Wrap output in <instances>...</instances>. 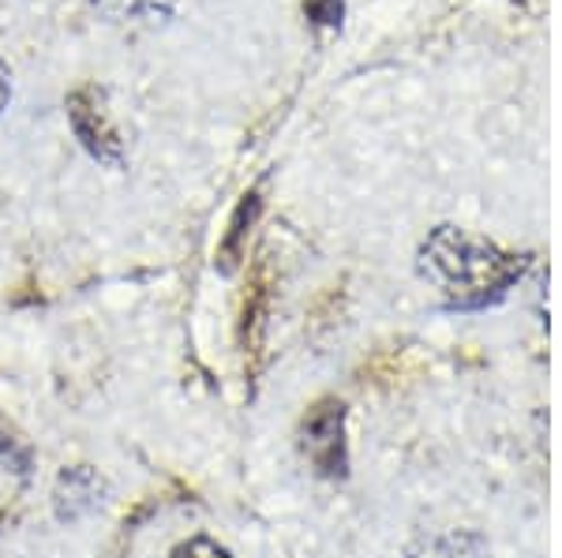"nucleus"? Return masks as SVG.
<instances>
[{"label": "nucleus", "mask_w": 562, "mask_h": 558, "mask_svg": "<svg viewBox=\"0 0 562 558\" xmlns=\"http://www.w3.org/2000/svg\"><path fill=\"white\" fill-rule=\"evenodd\" d=\"M529 259L495 248L492 240L469 237L461 229H435L420 248V270L461 308L498 300L525 274Z\"/></svg>", "instance_id": "f257e3e1"}, {"label": "nucleus", "mask_w": 562, "mask_h": 558, "mask_svg": "<svg viewBox=\"0 0 562 558\" xmlns=\"http://www.w3.org/2000/svg\"><path fill=\"white\" fill-rule=\"evenodd\" d=\"M68 121L76 128L79 143L87 147L90 158L102 166H124V139L113 124V113L105 105V90L94 83H83L68 94Z\"/></svg>", "instance_id": "f03ea898"}, {"label": "nucleus", "mask_w": 562, "mask_h": 558, "mask_svg": "<svg viewBox=\"0 0 562 558\" xmlns=\"http://www.w3.org/2000/svg\"><path fill=\"white\" fill-rule=\"evenodd\" d=\"M301 449L319 476H330V480L346 476L349 449H346V409H341V401L326 398L315 409H307L301 424Z\"/></svg>", "instance_id": "7ed1b4c3"}, {"label": "nucleus", "mask_w": 562, "mask_h": 558, "mask_svg": "<svg viewBox=\"0 0 562 558\" xmlns=\"http://www.w3.org/2000/svg\"><path fill=\"white\" fill-rule=\"evenodd\" d=\"M98 491H102V483H98L94 472H87V469L65 472V476H60V483H57V514L65 521L83 517L87 510L98 506Z\"/></svg>", "instance_id": "20e7f679"}, {"label": "nucleus", "mask_w": 562, "mask_h": 558, "mask_svg": "<svg viewBox=\"0 0 562 558\" xmlns=\"http://www.w3.org/2000/svg\"><path fill=\"white\" fill-rule=\"evenodd\" d=\"M259 214V195H244V203L237 206V214H233V225H229V237L222 240V270H233V263H237L240 255V240L244 232H248V225L256 221Z\"/></svg>", "instance_id": "39448f33"}, {"label": "nucleus", "mask_w": 562, "mask_h": 558, "mask_svg": "<svg viewBox=\"0 0 562 558\" xmlns=\"http://www.w3.org/2000/svg\"><path fill=\"white\" fill-rule=\"evenodd\" d=\"M116 20H161L173 12L177 0H98Z\"/></svg>", "instance_id": "423d86ee"}, {"label": "nucleus", "mask_w": 562, "mask_h": 558, "mask_svg": "<svg viewBox=\"0 0 562 558\" xmlns=\"http://www.w3.org/2000/svg\"><path fill=\"white\" fill-rule=\"evenodd\" d=\"M409 558H480L476 544L469 536H435L428 544H420Z\"/></svg>", "instance_id": "0eeeda50"}, {"label": "nucleus", "mask_w": 562, "mask_h": 558, "mask_svg": "<svg viewBox=\"0 0 562 558\" xmlns=\"http://www.w3.org/2000/svg\"><path fill=\"white\" fill-rule=\"evenodd\" d=\"M173 558H233L229 551H225L222 544H214V539H206V536H195V539H188V544H180Z\"/></svg>", "instance_id": "6e6552de"}, {"label": "nucleus", "mask_w": 562, "mask_h": 558, "mask_svg": "<svg viewBox=\"0 0 562 558\" xmlns=\"http://www.w3.org/2000/svg\"><path fill=\"white\" fill-rule=\"evenodd\" d=\"M8 98H12V76H8V65L0 60V110L8 105Z\"/></svg>", "instance_id": "1a4fd4ad"}]
</instances>
